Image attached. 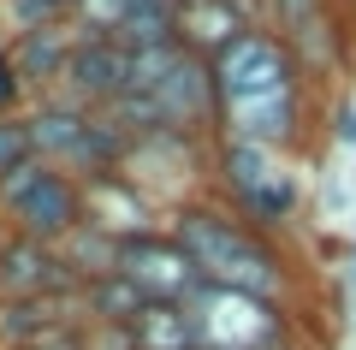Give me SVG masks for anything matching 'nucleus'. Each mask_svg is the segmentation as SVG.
Instances as JSON below:
<instances>
[{
  "instance_id": "obj_1",
  "label": "nucleus",
  "mask_w": 356,
  "mask_h": 350,
  "mask_svg": "<svg viewBox=\"0 0 356 350\" xmlns=\"http://www.w3.org/2000/svg\"><path fill=\"white\" fill-rule=\"evenodd\" d=\"M166 232L178 238V250L191 255V267L208 279V285L243 291V297H267L291 309L297 297V267L285 255V244L261 238L238 220L232 208H220L214 196H196L184 208L166 214Z\"/></svg>"
},
{
  "instance_id": "obj_2",
  "label": "nucleus",
  "mask_w": 356,
  "mask_h": 350,
  "mask_svg": "<svg viewBox=\"0 0 356 350\" xmlns=\"http://www.w3.org/2000/svg\"><path fill=\"white\" fill-rule=\"evenodd\" d=\"M208 190H214L220 208H232L250 232H261L273 244H285L291 225L303 220V178H297V166L285 154L238 143V137H214Z\"/></svg>"
},
{
  "instance_id": "obj_3",
  "label": "nucleus",
  "mask_w": 356,
  "mask_h": 350,
  "mask_svg": "<svg viewBox=\"0 0 356 350\" xmlns=\"http://www.w3.org/2000/svg\"><path fill=\"white\" fill-rule=\"evenodd\" d=\"M208 65H214V89H220V119H226L232 107H255V101H280V95L309 89V72H303V60H297L291 36L273 30V24L238 36Z\"/></svg>"
},
{
  "instance_id": "obj_4",
  "label": "nucleus",
  "mask_w": 356,
  "mask_h": 350,
  "mask_svg": "<svg viewBox=\"0 0 356 350\" xmlns=\"http://www.w3.org/2000/svg\"><path fill=\"white\" fill-rule=\"evenodd\" d=\"M191 333H196V350H280L297 338V321L285 303H267V297H243V291H226V285H196L191 303Z\"/></svg>"
},
{
  "instance_id": "obj_5",
  "label": "nucleus",
  "mask_w": 356,
  "mask_h": 350,
  "mask_svg": "<svg viewBox=\"0 0 356 350\" xmlns=\"http://www.w3.org/2000/svg\"><path fill=\"white\" fill-rule=\"evenodd\" d=\"M0 220H6L13 238H30V244L60 250L77 225L89 220V208H83V178L60 173V166H48V161H30L18 178L0 184Z\"/></svg>"
},
{
  "instance_id": "obj_6",
  "label": "nucleus",
  "mask_w": 356,
  "mask_h": 350,
  "mask_svg": "<svg viewBox=\"0 0 356 350\" xmlns=\"http://www.w3.org/2000/svg\"><path fill=\"white\" fill-rule=\"evenodd\" d=\"M154 107H161V125L178 131V137H220V89H214V65L202 54L178 48V60L161 72V83L149 89Z\"/></svg>"
},
{
  "instance_id": "obj_7",
  "label": "nucleus",
  "mask_w": 356,
  "mask_h": 350,
  "mask_svg": "<svg viewBox=\"0 0 356 350\" xmlns=\"http://www.w3.org/2000/svg\"><path fill=\"white\" fill-rule=\"evenodd\" d=\"M113 273H125L131 285L149 303H191V291L202 285V273L191 267V255L178 250L172 232H143V238H125L113 255Z\"/></svg>"
},
{
  "instance_id": "obj_8",
  "label": "nucleus",
  "mask_w": 356,
  "mask_h": 350,
  "mask_svg": "<svg viewBox=\"0 0 356 350\" xmlns=\"http://www.w3.org/2000/svg\"><path fill=\"white\" fill-rule=\"evenodd\" d=\"M83 208H89V225H102L113 244L143 238V232H161V225H166V208H161V202H154L131 173L89 178V184H83Z\"/></svg>"
},
{
  "instance_id": "obj_9",
  "label": "nucleus",
  "mask_w": 356,
  "mask_h": 350,
  "mask_svg": "<svg viewBox=\"0 0 356 350\" xmlns=\"http://www.w3.org/2000/svg\"><path fill=\"white\" fill-rule=\"evenodd\" d=\"M309 125H315V107H309V89H297V95H280V101L232 107L226 119H220V137H238V143H255V149L291 154V149H303Z\"/></svg>"
},
{
  "instance_id": "obj_10",
  "label": "nucleus",
  "mask_w": 356,
  "mask_h": 350,
  "mask_svg": "<svg viewBox=\"0 0 356 350\" xmlns=\"http://www.w3.org/2000/svg\"><path fill=\"white\" fill-rule=\"evenodd\" d=\"M131 48L125 42H107V36H77L72 65H65V89L60 95L83 101V107H113L119 95H131Z\"/></svg>"
},
{
  "instance_id": "obj_11",
  "label": "nucleus",
  "mask_w": 356,
  "mask_h": 350,
  "mask_svg": "<svg viewBox=\"0 0 356 350\" xmlns=\"http://www.w3.org/2000/svg\"><path fill=\"white\" fill-rule=\"evenodd\" d=\"M18 60V77H24L30 95H60L65 89V65H72V48H77V30L72 24H42V30H24V36H6Z\"/></svg>"
},
{
  "instance_id": "obj_12",
  "label": "nucleus",
  "mask_w": 356,
  "mask_h": 350,
  "mask_svg": "<svg viewBox=\"0 0 356 350\" xmlns=\"http://www.w3.org/2000/svg\"><path fill=\"white\" fill-rule=\"evenodd\" d=\"M143 309H149V297H143L125 273L89 279V285L77 291V315H83V321H95V326H137Z\"/></svg>"
},
{
  "instance_id": "obj_13",
  "label": "nucleus",
  "mask_w": 356,
  "mask_h": 350,
  "mask_svg": "<svg viewBox=\"0 0 356 350\" xmlns=\"http://www.w3.org/2000/svg\"><path fill=\"white\" fill-rule=\"evenodd\" d=\"M113 255H119V244L107 238L102 225H89V220L60 244V262H65V273H72L77 291H83L89 279H107V273H113Z\"/></svg>"
},
{
  "instance_id": "obj_14",
  "label": "nucleus",
  "mask_w": 356,
  "mask_h": 350,
  "mask_svg": "<svg viewBox=\"0 0 356 350\" xmlns=\"http://www.w3.org/2000/svg\"><path fill=\"white\" fill-rule=\"evenodd\" d=\"M137 350H196V333H191V315L184 303H149L131 326Z\"/></svg>"
},
{
  "instance_id": "obj_15",
  "label": "nucleus",
  "mask_w": 356,
  "mask_h": 350,
  "mask_svg": "<svg viewBox=\"0 0 356 350\" xmlns=\"http://www.w3.org/2000/svg\"><path fill=\"white\" fill-rule=\"evenodd\" d=\"M125 13H131V0H77L65 24H72L77 36H107V42H119Z\"/></svg>"
},
{
  "instance_id": "obj_16",
  "label": "nucleus",
  "mask_w": 356,
  "mask_h": 350,
  "mask_svg": "<svg viewBox=\"0 0 356 350\" xmlns=\"http://www.w3.org/2000/svg\"><path fill=\"white\" fill-rule=\"evenodd\" d=\"M30 161H36V143H30V119H24V113L0 119V184H6V178H18Z\"/></svg>"
},
{
  "instance_id": "obj_17",
  "label": "nucleus",
  "mask_w": 356,
  "mask_h": 350,
  "mask_svg": "<svg viewBox=\"0 0 356 350\" xmlns=\"http://www.w3.org/2000/svg\"><path fill=\"white\" fill-rule=\"evenodd\" d=\"M30 89H24V77H18V60H13V48H0V119H13V113H30Z\"/></svg>"
},
{
  "instance_id": "obj_18",
  "label": "nucleus",
  "mask_w": 356,
  "mask_h": 350,
  "mask_svg": "<svg viewBox=\"0 0 356 350\" xmlns=\"http://www.w3.org/2000/svg\"><path fill=\"white\" fill-rule=\"evenodd\" d=\"M327 0H267V18H273V30H297L303 18H315Z\"/></svg>"
},
{
  "instance_id": "obj_19",
  "label": "nucleus",
  "mask_w": 356,
  "mask_h": 350,
  "mask_svg": "<svg viewBox=\"0 0 356 350\" xmlns=\"http://www.w3.org/2000/svg\"><path fill=\"white\" fill-rule=\"evenodd\" d=\"M327 125H332V143H339V149H356V101H339V107L327 113Z\"/></svg>"
},
{
  "instance_id": "obj_20",
  "label": "nucleus",
  "mask_w": 356,
  "mask_h": 350,
  "mask_svg": "<svg viewBox=\"0 0 356 350\" xmlns=\"http://www.w3.org/2000/svg\"><path fill=\"white\" fill-rule=\"evenodd\" d=\"M42 350H77V333H72V338H60V344H42Z\"/></svg>"
},
{
  "instance_id": "obj_21",
  "label": "nucleus",
  "mask_w": 356,
  "mask_h": 350,
  "mask_svg": "<svg viewBox=\"0 0 356 350\" xmlns=\"http://www.w3.org/2000/svg\"><path fill=\"white\" fill-rule=\"evenodd\" d=\"M350 285H356V238H350Z\"/></svg>"
},
{
  "instance_id": "obj_22",
  "label": "nucleus",
  "mask_w": 356,
  "mask_h": 350,
  "mask_svg": "<svg viewBox=\"0 0 356 350\" xmlns=\"http://www.w3.org/2000/svg\"><path fill=\"white\" fill-rule=\"evenodd\" d=\"M54 6H60V13H65V18H72V6H77V0H54Z\"/></svg>"
},
{
  "instance_id": "obj_23",
  "label": "nucleus",
  "mask_w": 356,
  "mask_h": 350,
  "mask_svg": "<svg viewBox=\"0 0 356 350\" xmlns=\"http://www.w3.org/2000/svg\"><path fill=\"white\" fill-rule=\"evenodd\" d=\"M0 48H6V30H0Z\"/></svg>"
},
{
  "instance_id": "obj_24",
  "label": "nucleus",
  "mask_w": 356,
  "mask_h": 350,
  "mask_svg": "<svg viewBox=\"0 0 356 350\" xmlns=\"http://www.w3.org/2000/svg\"><path fill=\"white\" fill-rule=\"evenodd\" d=\"M350 101H356V95H350Z\"/></svg>"
}]
</instances>
